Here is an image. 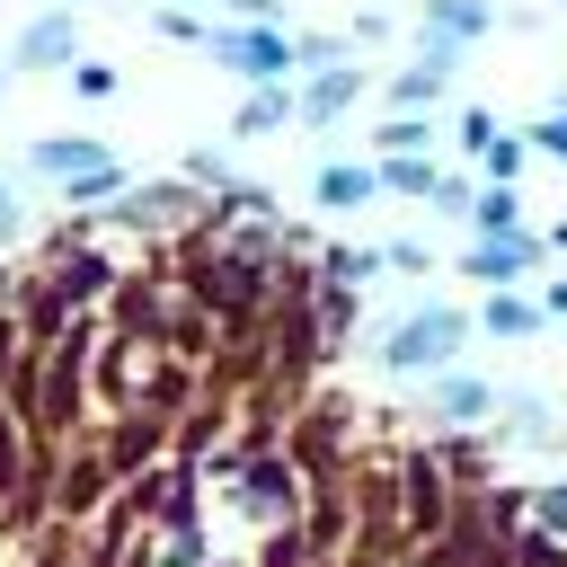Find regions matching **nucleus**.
<instances>
[{
	"instance_id": "nucleus-11",
	"label": "nucleus",
	"mask_w": 567,
	"mask_h": 567,
	"mask_svg": "<svg viewBox=\"0 0 567 567\" xmlns=\"http://www.w3.org/2000/svg\"><path fill=\"white\" fill-rule=\"evenodd\" d=\"M470 230H478V239H505V230H523V204H514V186H487V195L470 204Z\"/></svg>"
},
{
	"instance_id": "nucleus-14",
	"label": "nucleus",
	"mask_w": 567,
	"mask_h": 567,
	"mask_svg": "<svg viewBox=\"0 0 567 567\" xmlns=\"http://www.w3.org/2000/svg\"><path fill=\"white\" fill-rule=\"evenodd\" d=\"M434 408H443V416H487V408H496V390H487V381H443V390H434Z\"/></svg>"
},
{
	"instance_id": "nucleus-5",
	"label": "nucleus",
	"mask_w": 567,
	"mask_h": 567,
	"mask_svg": "<svg viewBox=\"0 0 567 567\" xmlns=\"http://www.w3.org/2000/svg\"><path fill=\"white\" fill-rule=\"evenodd\" d=\"M106 159H115V151L89 142V133H44V142H27V168H35V177H62V186L89 177V168H106Z\"/></svg>"
},
{
	"instance_id": "nucleus-27",
	"label": "nucleus",
	"mask_w": 567,
	"mask_h": 567,
	"mask_svg": "<svg viewBox=\"0 0 567 567\" xmlns=\"http://www.w3.org/2000/svg\"><path fill=\"white\" fill-rule=\"evenodd\" d=\"M549 310H558V319H567V284H549Z\"/></svg>"
},
{
	"instance_id": "nucleus-20",
	"label": "nucleus",
	"mask_w": 567,
	"mask_h": 567,
	"mask_svg": "<svg viewBox=\"0 0 567 567\" xmlns=\"http://www.w3.org/2000/svg\"><path fill=\"white\" fill-rule=\"evenodd\" d=\"M71 89H80V97H115V71H106V62H71Z\"/></svg>"
},
{
	"instance_id": "nucleus-25",
	"label": "nucleus",
	"mask_w": 567,
	"mask_h": 567,
	"mask_svg": "<svg viewBox=\"0 0 567 567\" xmlns=\"http://www.w3.org/2000/svg\"><path fill=\"white\" fill-rule=\"evenodd\" d=\"M221 9H230L239 27H275V0H221Z\"/></svg>"
},
{
	"instance_id": "nucleus-24",
	"label": "nucleus",
	"mask_w": 567,
	"mask_h": 567,
	"mask_svg": "<svg viewBox=\"0 0 567 567\" xmlns=\"http://www.w3.org/2000/svg\"><path fill=\"white\" fill-rule=\"evenodd\" d=\"M487 142H496V115L470 106V115H461V151H487Z\"/></svg>"
},
{
	"instance_id": "nucleus-1",
	"label": "nucleus",
	"mask_w": 567,
	"mask_h": 567,
	"mask_svg": "<svg viewBox=\"0 0 567 567\" xmlns=\"http://www.w3.org/2000/svg\"><path fill=\"white\" fill-rule=\"evenodd\" d=\"M461 337H470V319L443 310V301H425L416 319H399V337L381 346V363H390V372H434V363L461 354Z\"/></svg>"
},
{
	"instance_id": "nucleus-15",
	"label": "nucleus",
	"mask_w": 567,
	"mask_h": 567,
	"mask_svg": "<svg viewBox=\"0 0 567 567\" xmlns=\"http://www.w3.org/2000/svg\"><path fill=\"white\" fill-rule=\"evenodd\" d=\"M523 151H532V142H514V133H496V142L478 151V168H487V186H514V168H523Z\"/></svg>"
},
{
	"instance_id": "nucleus-18",
	"label": "nucleus",
	"mask_w": 567,
	"mask_h": 567,
	"mask_svg": "<svg viewBox=\"0 0 567 567\" xmlns=\"http://www.w3.org/2000/svg\"><path fill=\"white\" fill-rule=\"evenodd\" d=\"M372 266H381V248H328V284H346V292H354Z\"/></svg>"
},
{
	"instance_id": "nucleus-19",
	"label": "nucleus",
	"mask_w": 567,
	"mask_h": 567,
	"mask_svg": "<svg viewBox=\"0 0 567 567\" xmlns=\"http://www.w3.org/2000/svg\"><path fill=\"white\" fill-rule=\"evenodd\" d=\"M523 142H532V151H549V159H567V106H558V115H540Z\"/></svg>"
},
{
	"instance_id": "nucleus-13",
	"label": "nucleus",
	"mask_w": 567,
	"mask_h": 567,
	"mask_svg": "<svg viewBox=\"0 0 567 567\" xmlns=\"http://www.w3.org/2000/svg\"><path fill=\"white\" fill-rule=\"evenodd\" d=\"M425 142H434L425 115H390V124H381V159H408V151H425Z\"/></svg>"
},
{
	"instance_id": "nucleus-12",
	"label": "nucleus",
	"mask_w": 567,
	"mask_h": 567,
	"mask_svg": "<svg viewBox=\"0 0 567 567\" xmlns=\"http://www.w3.org/2000/svg\"><path fill=\"white\" fill-rule=\"evenodd\" d=\"M478 328H496V337H532V328H540V310H532L523 292H487V319H478Z\"/></svg>"
},
{
	"instance_id": "nucleus-29",
	"label": "nucleus",
	"mask_w": 567,
	"mask_h": 567,
	"mask_svg": "<svg viewBox=\"0 0 567 567\" xmlns=\"http://www.w3.org/2000/svg\"><path fill=\"white\" fill-rule=\"evenodd\" d=\"M558 9H567V0H558Z\"/></svg>"
},
{
	"instance_id": "nucleus-16",
	"label": "nucleus",
	"mask_w": 567,
	"mask_h": 567,
	"mask_svg": "<svg viewBox=\"0 0 567 567\" xmlns=\"http://www.w3.org/2000/svg\"><path fill=\"white\" fill-rule=\"evenodd\" d=\"M62 195H71V204H115V195H124V168L106 159V168H89V177H71Z\"/></svg>"
},
{
	"instance_id": "nucleus-17",
	"label": "nucleus",
	"mask_w": 567,
	"mask_h": 567,
	"mask_svg": "<svg viewBox=\"0 0 567 567\" xmlns=\"http://www.w3.org/2000/svg\"><path fill=\"white\" fill-rule=\"evenodd\" d=\"M115 213H124V221H168V213H186V195H177V186H159V195H124Z\"/></svg>"
},
{
	"instance_id": "nucleus-22",
	"label": "nucleus",
	"mask_w": 567,
	"mask_h": 567,
	"mask_svg": "<svg viewBox=\"0 0 567 567\" xmlns=\"http://www.w3.org/2000/svg\"><path fill=\"white\" fill-rule=\"evenodd\" d=\"M425 204H434V213H461V221H470V204H478V195H470V186H461V177H443V186H434V195H425Z\"/></svg>"
},
{
	"instance_id": "nucleus-8",
	"label": "nucleus",
	"mask_w": 567,
	"mask_h": 567,
	"mask_svg": "<svg viewBox=\"0 0 567 567\" xmlns=\"http://www.w3.org/2000/svg\"><path fill=\"white\" fill-rule=\"evenodd\" d=\"M310 195H319L328 213H354V204H372V195H381V168H363V159H328Z\"/></svg>"
},
{
	"instance_id": "nucleus-4",
	"label": "nucleus",
	"mask_w": 567,
	"mask_h": 567,
	"mask_svg": "<svg viewBox=\"0 0 567 567\" xmlns=\"http://www.w3.org/2000/svg\"><path fill=\"white\" fill-rule=\"evenodd\" d=\"M540 266V239H523V230H505V239H478L470 257H461V275H478L487 292H505V284H523Z\"/></svg>"
},
{
	"instance_id": "nucleus-6",
	"label": "nucleus",
	"mask_w": 567,
	"mask_h": 567,
	"mask_svg": "<svg viewBox=\"0 0 567 567\" xmlns=\"http://www.w3.org/2000/svg\"><path fill=\"white\" fill-rule=\"evenodd\" d=\"M354 97H363V71H354V62H337V71H310V89H301V124H337Z\"/></svg>"
},
{
	"instance_id": "nucleus-28",
	"label": "nucleus",
	"mask_w": 567,
	"mask_h": 567,
	"mask_svg": "<svg viewBox=\"0 0 567 567\" xmlns=\"http://www.w3.org/2000/svg\"><path fill=\"white\" fill-rule=\"evenodd\" d=\"M0 89H9V71H0Z\"/></svg>"
},
{
	"instance_id": "nucleus-21",
	"label": "nucleus",
	"mask_w": 567,
	"mask_h": 567,
	"mask_svg": "<svg viewBox=\"0 0 567 567\" xmlns=\"http://www.w3.org/2000/svg\"><path fill=\"white\" fill-rule=\"evenodd\" d=\"M381 266H399V275H425L434 257H425V239H390V248H381Z\"/></svg>"
},
{
	"instance_id": "nucleus-26",
	"label": "nucleus",
	"mask_w": 567,
	"mask_h": 567,
	"mask_svg": "<svg viewBox=\"0 0 567 567\" xmlns=\"http://www.w3.org/2000/svg\"><path fill=\"white\" fill-rule=\"evenodd\" d=\"M0 239H18V195L0 186Z\"/></svg>"
},
{
	"instance_id": "nucleus-23",
	"label": "nucleus",
	"mask_w": 567,
	"mask_h": 567,
	"mask_svg": "<svg viewBox=\"0 0 567 567\" xmlns=\"http://www.w3.org/2000/svg\"><path fill=\"white\" fill-rule=\"evenodd\" d=\"M159 35H177V44H204V35H213V27H195V18H186V9H159Z\"/></svg>"
},
{
	"instance_id": "nucleus-10",
	"label": "nucleus",
	"mask_w": 567,
	"mask_h": 567,
	"mask_svg": "<svg viewBox=\"0 0 567 567\" xmlns=\"http://www.w3.org/2000/svg\"><path fill=\"white\" fill-rule=\"evenodd\" d=\"M381 186H390V195H416V204H425V195L443 186V168H434L425 151H408V159H381Z\"/></svg>"
},
{
	"instance_id": "nucleus-2",
	"label": "nucleus",
	"mask_w": 567,
	"mask_h": 567,
	"mask_svg": "<svg viewBox=\"0 0 567 567\" xmlns=\"http://www.w3.org/2000/svg\"><path fill=\"white\" fill-rule=\"evenodd\" d=\"M204 53H213L221 71H239L248 89H266V80H284V71H292V35H275V27H213V35H204Z\"/></svg>"
},
{
	"instance_id": "nucleus-7",
	"label": "nucleus",
	"mask_w": 567,
	"mask_h": 567,
	"mask_svg": "<svg viewBox=\"0 0 567 567\" xmlns=\"http://www.w3.org/2000/svg\"><path fill=\"white\" fill-rule=\"evenodd\" d=\"M292 115H301V97H292L284 80H266V89H248V97H239V115H230V133H239V142H248V133H284Z\"/></svg>"
},
{
	"instance_id": "nucleus-3",
	"label": "nucleus",
	"mask_w": 567,
	"mask_h": 567,
	"mask_svg": "<svg viewBox=\"0 0 567 567\" xmlns=\"http://www.w3.org/2000/svg\"><path fill=\"white\" fill-rule=\"evenodd\" d=\"M9 62H18V71H71V62H80V27H71V9H44V18H27Z\"/></svg>"
},
{
	"instance_id": "nucleus-9",
	"label": "nucleus",
	"mask_w": 567,
	"mask_h": 567,
	"mask_svg": "<svg viewBox=\"0 0 567 567\" xmlns=\"http://www.w3.org/2000/svg\"><path fill=\"white\" fill-rule=\"evenodd\" d=\"M487 27H496L487 0H425V35H443V44H478Z\"/></svg>"
}]
</instances>
